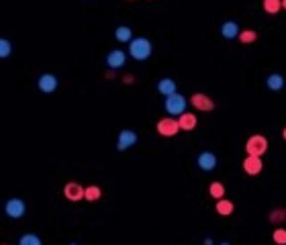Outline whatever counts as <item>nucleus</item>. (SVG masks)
<instances>
[{
  "label": "nucleus",
  "instance_id": "nucleus-1",
  "mask_svg": "<svg viewBox=\"0 0 286 245\" xmlns=\"http://www.w3.org/2000/svg\"><path fill=\"white\" fill-rule=\"evenodd\" d=\"M154 53V45H151L149 39L145 37H133L129 41V55L135 59V61H145L151 57Z\"/></svg>",
  "mask_w": 286,
  "mask_h": 245
},
{
  "label": "nucleus",
  "instance_id": "nucleus-2",
  "mask_svg": "<svg viewBox=\"0 0 286 245\" xmlns=\"http://www.w3.org/2000/svg\"><path fill=\"white\" fill-rule=\"evenodd\" d=\"M186 104H188L186 98H184L182 94H178V92L166 96V100H164V108L170 117H180L182 112H186Z\"/></svg>",
  "mask_w": 286,
  "mask_h": 245
},
{
  "label": "nucleus",
  "instance_id": "nucleus-3",
  "mask_svg": "<svg viewBox=\"0 0 286 245\" xmlns=\"http://www.w3.org/2000/svg\"><path fill=\"white\" fill-rule=\"evenodd\" d=\"M245 151L247 155H264L268 151V139L264 135H251L247 141H245Z\"/></svg>",
  "mask_w": 286,
  "mask_h": 245
},
{
  "label": "nucleus",
  "instance_id": "nucleus-4",
  "mask_svg": "<svg viewBox=\"0 0 286 245\" xmlns=\"http://www.w3.org/2000/svg\"><path fill=\"white\" fill-rule=\"evenodd\" d=\"M25 212H27V204L25 200L21 198H8L6 204H4V215L8 219H14V221H19L25 217Z\"/></svg>",
  "mask_w": 286,
  "mask_h": 245
},
{
  "label": "nucleus",
  "instance_id": "nucleus-5",
  "mask_svg": "<svg viewBox=\"0 0 286 245\" xmlns=\"http://www.w3.org/2000/svg\"><path fill=\"white\" fill-rule=\"evenodd\" d=\"M158 133L162 137H174L178 131H180V125H178V119L176 117H164L158 121Z\"/></svg>",
  "mask_w": 286,
  "mask_h": 245
},
{
  "label": "nucleus",
  "instance_id": "nucleus-6",
  "mask_svg": "<svg viewBox=\"0 0 286 245\" xmlns=\"http://www.w3.org/2000/svg\"><path fill=\"white\" fill-rule=\"evenodd\" d=\"M135 143H137V133H135V131L123 129L121 133H119V137H116V149H119V151H127Z\"/></svg>",
  "mask_w": 286,
  "mask_h": 245
},
{
  "label": "nucleus",
  "instance_id": "nucleus-7",
  "mask_svg": "<svg viewBox=\"0 0 286 245\" xmlns=\"http://www.w3.org/2000/svg\"><path fill=\"white\" fill-rule=\"evenodd\" d=\"M57 86H59V82H57V76H54V74H41V76L37 78V88H39L43 94L56 92Z\"/></svg>",
  "mask_w": 286,
  "mask_h": 245
},
{
  "label": "nucleus",
  "instance_id": "nucleus-8",
  "mask_svg": "<svg viewBox=\"0 0 286 245\" xmlns=\"http://www.w3.org/2000/svg\"><path fill=\"white\" fill-rule=\"evenodd\" d=\"M190 104L196 108V110H203V112H211L215 108V102H213V98L203 94V92H196L190 96Z\"/></svg>",
  "mask_w": 286,
  "mask_h": 245
},
{
  "label": "nucleus",
  "instance_id": "nucleus-9",
  "mask_svg": "<svg viewBox=\"0 0 286 245\" xmlns=\"http://www.w3.org/2000/svg\"><path fill=\"white\" fill-rule=\"evenodd\" d=\"M264 168V163H262V157L260 155H245L243 159V172L247 176H258Z\"/></svg>",
  "mask_w": 286,
  "mask_h": 245
},
{
  "label": "nucleus",
  "instance_id": "nucleus-10",
  "mask_svg": "<svg viewBox=\"0 0 286 245\" xmlns=\"http://www.w3.org/2000/svg\"><path fill=\"white\" fill-rule=\"evenodd\" d=\"M125 63H127V53L123 49H113V51L107 55V65L111 70H121Z\"/></svg>",
  "mask_w": 286,
  "mask_h": 245
},
{
  "label": "nucleus",
  "instance_id": "nucleus-11",
  "mask_svg": "<svg viewBox=\"0 0 286 245\" xmlns=\"http://www.w3.org/2000/svg\"><path fill=\"white\" fill-rule=\"evenodd\" d=\"M196 166L203 172H213L217 168V155L213 151H203L196 157Z\"/></svg>",
  "mask_w": 286,
  "mask_h": 245
},
{
  "label": "nucleus",
  "instance_id": "nucleus-12",
  "mask_svg": "<svg viewBox=\"0 0 286 245\" xmlns=\"http://www.w3.org/2000/svg\"><path fill=\"white\" fill-rule=\"evenodd\" d=\"M63 196L68 198L70 202H78V200H82L84 198V188H82V184H78V182H68L63 186Z\"/></svg>",
  "mask_w": 286,
  "mask_h": 245
},
{
  "label": "nucleus",
  "instance_id": "nucleus-13",
  "mask_svg": "<svg viewBox=\"0 0 286 245\" xmlns=\"http://www.w3.org/2000/svg\"><path fill=\"white\" fill-rule=\"evenodd\" d=\"M178 125H180V131H192L198 125V119L192 112H182L178 117Z\"/></svg>",
  "mask_w": 286,
  "mask_h": 245
},
{
  "label": "nucleus",
  "instance_id": "nucleus-14",
  "mask_svg": "<svg viewBox=\"0 0 286 245\" xmlns=\"http://www.w3.org/2000/svg\"><path fill=\"white\" fill-rule=\"evenodd\" d=\"M239 25L235 23V21H225L221 25V35L223 39H235V37H239Z\"/></svg>",
  "mask_w": 286,
  "mask_h": 245
},
{
  "label": "nucleus",
  "instance_id": "nucleus-15",
  "mask_svg": "<svg viewBox=\"0 0 286 245\" xmlns=\"http://www.w3.org/2000/svg\"><path fill=\"white\" fill-rule=\"evenodd\" d=\"M158 92H160L162 96L174 94V92H176V82H174L172 78H162V80L158 82Z\"/></svg>",
  "mask_w": 286,
  "mask_h": 245
},
{
  "label": "nucleus",
  "instance_id": "nucleus-16",
  "mask_svg": "<svg viewBox=\"0 0 286 245\" xmlns=\"http://www.w3.org/2000/svg\"><path fill=\"white\" fill-rule=\"evenodd\" d=\"M114 39L119 41V43H129V41L133 39V31H131V27L119 25V27L114 29Z\"/></svg>",
  "mask_w": 286,
  "mask_h": 245
},
{
  "label": "nucleus",
  "instance_id": "nucleus-17",
  "mask_svg": "<svg viewBox=\"0 0 286 245\" xmlns=\"http://www.w3.org/2000/svg\"><path fill=\"white\" fill-rule=\"evenodd\" d=\"M233 202L229 200V198H219L217 200V206H215V210L219 212V215H221V217H229L231 215V212H233Z\"/></svg>",
  "mask_w": 286,
  "mask_h": 245
},
{
  "label": "nucleus",
  "instance_id": "nucleus-18",
  "mask_svg": "<svg viewBox=\"0 0 286 245\" xmlns=\"http://www.w3.org/2000/svg\"><path fill=\"white\" fill-rule=\"evenodd\" d=\"M266 86L270 88V90H274V92H278V90L284 88V78L280 74H270V76L266 78Z\"/></svg>",
  "mask_w": 286,
  "mask_h": 245
},
{
  "label": "nucleus",
  "instance_id": "nucleus-19",
  "mask_svg": "<svg viewBox=\"0 0 286 245\" xmlns=\"http://www.w3.org/2000/svg\"><path fill=\"white\" fill-rule=\"evenodd\" d=\"M100 196H103V190H100L98 186H86L84 188V200L96 202V200H100Z\"/></svg>",
  "mask_w": 286,
  "mask_h": 245
},
{
  "label": "nucleus",
  "instance_id": "nucleus-20",
  "mask_svg": "<svg viewBox=\"0 0 286 245\" xmlns=\"http://www.w3.org/2000/svg\"><path fill=\"white\" fill-rule=\"evenodd\" d=\"M262 6L268 14H278L282 10V0H264Z\"/></svg>",
  "mask_w": 286,
  "mask_h": 245
},
{
  "label": "nucleus",
  "instance_id": "nucleus-21",
  "mask_svg": "<svg viewBox=\"0 0 286 245\" xmlns=\"http://www.w3.org/2000/svg\"><path fill=\"white\" fill-rule=\"evenodd\" d=\"M209 194L213 196L215 200H219V198H225V186H223L221 182H213V184L209 186Z\"/></svg>",
  "mask_w": 286,
  "mask_h": 245
},
{
  "label": "nucleus",
  "instance_id": "nucleus-22",
  "mask_svg": "<svg viewBox=\"0 0 286 245\" xmlns=\"http://www.w3.org/2000/svg\"><path fill=\"white\" fill-rule=\"evenodd\" d=\"M19 245H43V243H41L39 235H35V233H25V235L19 239Z\"/></svg>",
  "mask_w": 286,
  "mask_h": 245
},
{
  "label": "nucleus",
  "instance_id": "nucleus-23",
  "mask_svg": "<svg viewBox=\"0 0 286 245\" xmlns=\"http://www.w3.org/2000/svg\"><path fill=\"white\" fill-rule=\"evenodd\" d=\"M241 43H254L256 39H258V33L256 31H251V29H247V31H239V37H237Z\"/></svg>",
  "mask_w": 286,
  "mask_h": 245
},
{
  "label": "nucleus",
  "instance_id": "nucleus-24",
  "mask_svg": "<svg viewBox=\"0 0 286 245\" xmlns=\"http://www.w3.org/2000/svg\"><path fill=\"white\" fill-rule=\"evenodd\" d=\"M12 53V43L8 39H0V59H6Z\"/></svg>",
  "mask_w": 286,
  "mask_h": 245
},
{
  "label": "nucleus",
  "instance_id": "nucleus-25",
  "mask_svg": "<svg viewBox=\"0 0 286 245\" xmlns=\"http://www.w3.org/2000/svg\"><path fill=\"white\" fill-rule=\"evenodd\" d=\"M272 239L276 245H286V229H276V231L272 233Z\"/></svg>",
  "mask_w": 286,
  "mask_h": 245
},
{
  "label": "nucleus",
  "instance_id": "nucleus-26",
  "mask_svg": "<svg viewBox=\"0 0 286 245\" xmlns=\"http://www.w3.org/2000/svg\"><path fill=\"white\" fill-rule=\"evenodd\" d=\"M133 82V76H125V84H131Z\"/></svg>",
  "mask_w": 286,
  "mask_h": 245
},
{
  "label": "nucleus",
  "instance_id": "nucleus-27",
  "mask_svg": "<svg viewBox=\"0 0 286 245\" xmlns=\"http://www.w3.org/2000/svg\"><path fill=\"white\" fill-rule=\"evenodd\" d=\"M205 245H213V239H209V237H207V239H205Z\"/></svg>",
  "mask_w": 286,
  "mask_h": 245
},
{
  "label": "nucleus",
  "instance_id": "nucleus-28",
  "mask_svg": "<svg viewBox=\"0 0 286 245\" xmlns=\"http://www.w3.org/2000/svg\"><path fill=\"white\" fill-rule=\"evenodd\" d=\"M282 137H284V139H286V127H284V129H282Z\"/></svg>",
  "mask_w": 286,
  "mask_h": 245
},
{
  "label": "nucleus",
  "instance_id": "nucleus-29",
  "mask_svg": "<svg viewBox=\"0 0 286 245\" xmlns=\"http://www.w3.org/2000/svg\"><path fill=\"white\" fill-rule=\"evenodd\" d=\"M282 8H284V10H286V0H282Z\"/></svg>",
  "mask_w": 286,
  "mask_h": 245
},
{
  "label": "nucleus",
  "instance_id": "nucleus-30",
  "mask_svg": "<svg viewBox=\"0 0 286 245\" xmlns=\"http://www.w3.org/2000/svg\"><path fill=\"white\" fill-rule=\"evenodd\" d=\"M219 245H231V243H219Z\"/></svg>",
  "mask_w": 286,
  "mask_h": 245
},
{
  "label": "nucleus",
  "instance_id": "nucleus-31",
  "mask_svg": "<svg viewBox=\"0 0 286 245\" xmlns=\"http://www.w3.org/2000/svg\"><path fill=\"white\" fill-rule=\"evenodd\" d=\"M70 245H76V243H70Z\"/></svg>",
  "mask_w": 286,
  "mask_h": 245
}]
</instances>
